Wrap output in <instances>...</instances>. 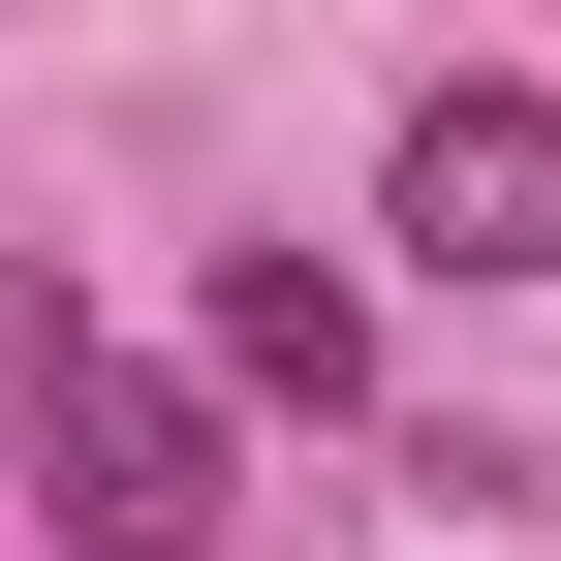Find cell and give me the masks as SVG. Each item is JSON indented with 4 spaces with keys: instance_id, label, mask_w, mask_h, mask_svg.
I'll return each mask as SVG.
<instances>
[{
    "instance_id": "obj_3",
    "label": "cell",
    "mask_w": 561,
    "mask_h": 561,
    "mask_svg": "<svg viewBox=\"0 0 561 561\" xmlns=\"http://www.w3.org/2000/svg\"><path fill=\"white\" fill-rule=\"evenodd\" d=\"M187 405H312V437H343V405H375V280H343V250H219V375H187Z\"/></svg>"
},
{
    "instance_id": "obj_2",
    "label": "cell",
    "mask_w": 561,
    "mask_h": 561,
    "mask_svg": "<svg viewBox=\"0 0 561 561\" xmlns=\"http://www.w3.org/2000/svg\"><path fill=\"white\" fill-rule=\"evenodd\" d=\"M375 250L405 280H561V94L530 62H437V94L375 125Z\"/></svg>"
},
{
    "instance_id": "obj_1",
    "label": "cell",
    "mask_w": 561,
    "mask_h": 561,
    "mask_svg": "<svg viewBox=\"0 0 561 561\" xmlns=\"http://www.w3.org/2000/svg\"><path fill=\"white\" fill-rule=\"evenodd\" d=\"M0 500H62V561H219V405L94 312H0Z\"/></svg>"
}]
</instances>
